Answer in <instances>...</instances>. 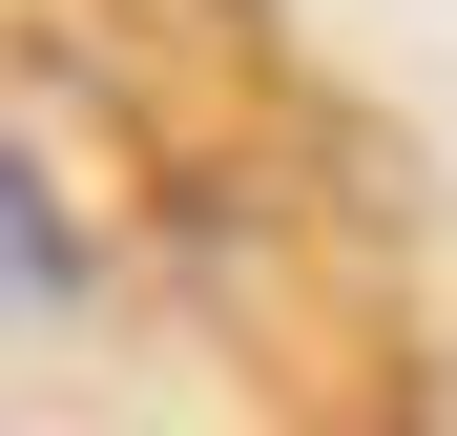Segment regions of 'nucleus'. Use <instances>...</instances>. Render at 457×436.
<instances>
[{"label": "nucleus", "mask_w": 457, "mask_h": 436, "mask_svg": "<svg viewBox=\"0 0 457 436\" xmlns=\"http://www.w3.org/2000/svg\"><path fill=\"white\" fill-rule=\"evenodd\" d=\"M21 312H62V208L0 167V333H21Z\"/></svg>", "instance_id": "f257e3e1"}]
</instances>
